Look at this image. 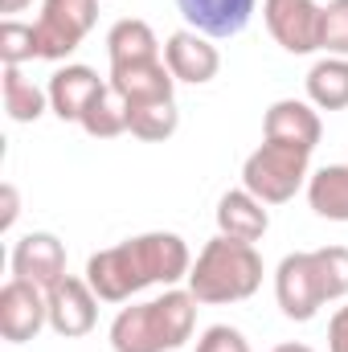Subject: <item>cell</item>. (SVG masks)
I'll list each match as a JSON object with an SVG mask.
<instances>
[{"mask_svg": "<svg viewBox=\"0 0 348 352\" xmlns=\"http://www.w3.org/2000/svg\"><path fill=\"white\" fill-rule=\"evenodd\" d=\"M266 230H270V213H266V205L254 192H246V188L221 192V201H217V234L254 246Z\"/></svg>", "mask_w": 348, "mask_h": 352, "instance_id": "16", "label": "cell"}, {"mask_svg": "<svg viewBox=\"0 0 348 352\" xmlns=\"http://www.w3.org/2000/svg\"><path fill=\"white\" fill-rule=\"evenodd\" d=\"M303 87H307V102L316 111H345L348 107V58H328L324 54L307 70Z\"/></svg>", "mask_w": 348, "mask_h": 352, "instance_id": "19", "label": "cell"}, {"mask_svg": "<svg viewBox=\"0 0 348 352\" xmlns=\"http://www.w3.org/2000/svg\"><path fill=\"white\" fill-rule=\"evenodd\" d=\"M307 205L324 221H348V164H328L307 176Z\"/></svg>", "mask_w": 348, "mask_h": 352, "instance_id": "18", "label": "cell"}, {"mask_svg": "<svg viewBox=\"0 0 348 352\" xmlns=\"http://www.w3.org/2000/svg\"><path fill=\"white\" fill-rule=\"evenodd\" d=\"M8 263H12V278H25V283L50 291V287H58L66 278V246H62L58 234L33 230V234L17 238Z\"/></svg>", "mask_w": 348, "mask_h": 352, "instance_id": "10", "label": "cell"}, {"mask_svg": "<svg viewBox=\"0 0 348 352\" xmlns=\"http://www.w3.org/2000/svg\"><path fill=\"white\" fill-rule=\"evenodd\" d=\"M0 205H4V213H0V230L8 234V230L17 226V217H21V197H17V184H12V180L0 184Z\"/></svg>", "mask_w": 348, "mask_h": 352, "instance_id": "28", "label": "cell"}, {"mask_svg": "<svg viewBox=\"0 0 348 352\" xmlns=\"http://www.w3.org/2000/svg\"><path fill=\"white\" fill-rule=\"evenodd\" d=\"M274 352H316V349H307V344H279Z\"/></svg>", "mask_w": 348, "mask_h": 352, "instance_id": "30", "label": "cell"}, {"mask_svg": "<svg viewBox=\"0 0 348 352\" xmlns=\"http://www.w3.org/2000/svg\"><path fill=\"white\" fill-rule=\"evenodd\" d=\"M164 66L173 70L176 82H188V87H205L217 78L221 70V54L213 45V37L197 33V29H176L164 45Z\"/></svg>", "mask_w": 348, "mask_h": 352, "instance_id": "11", "label": "cell"}, {"mask_svg": "<svg viewBox=\"0 0 348 352\" xmlns=\"http://www.w3.org/2000/svg\"><path fill=\"white\" fill-rule=\"evenodd\" d=\"M193 254L188 242L168 230H152V234H135L119 246L94 250L87 258V283L102 303H127L131 295L164 283L176 287L180 278H188Z\"/></svg>", "mask_w": 348, "mask_h": 352, "instance_id": "1", "label": "cell"}, {"mask_svg": "<svg viewBox=\"0 0 348 352\" xmlns=\"http://www.w3.org/2000/svg\"><path fill=\"white\" fill-rule=\"evenodd\" d=\"M45 299H50V328L62 336V340H83L94 332V324H98V295H94V287L87 283V274L78 278V274H66L58 287H50L45 291Z\"/></svg>", "mask_w": 348, "mask_h": 352, "instance_id": "9", "label": "cell"}, {"mask_svg": "<svg viewBox=\"0 0 348 352\" xmlns=\"http://www.w3.org/2000/svg\"><path fill=\"white\" fill-rule=\"evenodd\" d=\"M184 283H188L193 299L205 307L242 303L262 287V254L250 242H234V238L217 234L213 242L201 246Z\"/></svg>", "mask_w": 348, "mask_h": 352, "instance_id": "3", "label": "cell"}, {"mask_svg": "<svg viewBox=\"0 0 348 352\" xmlns=\"http://www.w3.org/2000/svg\"><path fill=\"white\" fill-rule=\"evenodd\" d=\"M37 58V33L33 25L17 21V16H4L0 21V62L4 66H25Z\"/></svg>", "mask_w": 348, "mask_h": 352, "instance_id": "24", "label": "cell"}, {"mask_svg": "<svg viewBox=\"0 0 348 352\" xmlns=\"http://www.w3.org/2000/svg\"><path fill=\"white\" fill-rule=\"evenodd\" d=\"M94 21H98V0H41V16L33 21L37 58L66 62L94 29Z\"/></svg>", "mask_w": 348, "mask_h": 352, "instance_id": "5", "label": "cell"}, {"mask_svg": "<svg viewBox=\"0 0 348 352\" xmlns=\"http://www.w3.org/2000/svg\"><path fill=\"white\" fill-rule=\"evenodd\" d=\"M111 90L123 98V107H140V102H164L176 94V78L164 66V58L152 62H131V66H111L107 74Z\"/></svg>", "mask_w": 348, "mask_h": 352, "instance_id": "13", "label": "cell"}, {"mask_svg": "<svg viewBox=\"0 0 348 352\" xmlns=\"http://www.w3.org/2000/svg\"><path fill=\"white\" fill-rule=\"evenodd\" d=\"M176 127H180V111H176L173 98L127 107V131H131L135 140H144V144H160V140H168V135H176Z\"/></svg>", "mask_w": 348, "mask_h": 352, "instance_id": "22", "label": "cell"}, {"mask_svg": "<svg viewBox=\"0 0 348 352\" xmlns=\"http://www.w3.org/2000/svg\"><path fill=\"white\" fill-rule=\"evenodd\" d=\"M197 328V299L184 287H168L148 303L119 307L111 320V349L115 352H176L188 344Z\"/></svg>", "mask_w": 348, "mask_h": 352, "instance_id": "2", "label": "cell"}, {"mask_svg": "<svg viewBox=\"0 0 348 352\" xmlns=\"http://www.w3.org/2000/svg\"><path fill=\"white\" fill-rule=\"evenodd\" d=\"M262 21L287 54H316L324 4L316 0H262Z\"/></svg>", "mask_w": 348, "mask_h": 352, "instance_id": "6", "label": "cell"}, {"mask_svg": "<svg viewBox=\"0 0 348 352\" xmlns=\"http://www.w3.org/2000/svg\"><path fill=\"white\" fill-rule=\"evenodd\" d=\"M307 176H312V152L262 140L242 164V188L254 192L262 205H283L307 184Z\"/></svg>", "mask_w": 348, "mask_h": 352, "instance_id": "4", "label": "cell"}, {"mask_svg": "<svg viewBox=\"0 0 348 352\" xmlns=\"http://www.w3.org/2000/svg\"><path fill=\"white\" fill-rule=\"evenodd\" d=\"M274 299H279L283 316L295 320V324H307V320L320 316L324 291H320V278H316L312 250H295V254H287L279 263V270H274Z\"/></svg>", "mask_w": 348, "mask_h": 352, "instance_id": "7", "label": "cell"}, {"mask_svg": "<svg viewBox=\"0 0 348 352\" xmlns=\"http://www.w3.org/2000/svg\"><path fill=\"white\" fill-rule=\"evenodd\" d=\"M197 352H250V340L238 328H230V324H213V328L201 332Z\"/></svg>", "mask_w": 348, "mask_h": 352, "instance_id": "26", "label": "cell"}, {"mask_svg": "<svg viewBox=\"0 0 348 352\" xmlns=\"http://www.w3.org/2000/svg\"><path fill=\"white\" fill-rule=\"evenodd\" d=\"M0 94H4V115L12 123H37L50 111V90H41L33 78H25L21 66H4Z\"/></svg>", "mask_w": 348, "mask_h": 352, "instance_id": "20", "label": "cell"}, {"mask_svg": "<svg viewBox=\"0 0 348 352\" xmlns=\"http://www.w3.org/2000/svg\"><path fill=\"white\" fill-rule=\"evenodd\" d=\"M41 328H50L45 291L25 278H8L0 287V336L8 344H29V340H37Z\"/></svg>", "mask_w": 348, "mask_h": 352, "instance_id": "8", "label": "cell"}, {"mask_svg": "<svg viewBox=\"0 0 348 352\" xmlns=\"http://www.w3.org/2000/svg\"><path fill=\"white\" fill-rule=\"evenodd\" d=\"M107 87L90 66H62V70H54L50 74V111L62 119V123H78L83 119V111L90 107V98L98 94V90Z\"/></svg>", "mask_w": 348, "mask_h": 352, "instance_id": "15", "label": "cell"}, {"mask_svg": "<svg viewBox=\"0 0 348 352\" xmlns=\"http://www.w3.org/2000/svg\"><path fill=\"white\" fill-rule=\"evenodd\" d=\"M107 58L111 66H131V62H152L160 58V41L156 29L140 16H123L107 29Z\"/></svg>", "mask_w": 348, "mask_h": 352, "instance_id": "17", "label": "cell"}, {"mask_svg": "<svg viewBox=\"0 0 348 352\" xmlns=\"http://www.w3.org/2000/svg\"><path fill=\"white\" fill-rule=\"evenodd\" d=\"M328 352H348V303L336 307L328 320Z\"/></svg>", "mask_w": 348, "mask_h": 352, "instance_id": "27", "label": "cell"}, {"mask_svg": "<svg viewBox=\"0 0 348 352\" xmlns=\"http://www.w3.org/2000/svg\"><path fill=\"white\" fill-rule=\"evenodd\" d=\"M316 263V278L324 291V303H336L348 295V246H320L312 250Z\"/></svg>", "mask_w": 348, "mask_h": 352, "instance_id": "23", "label": "cell"}, {"mask_svg": "<svg viewBox=\"0 0 348 352\" xmlns=\"http://www.w3.org/2000/svg\"><path fill=\"white\" fill-rule=\"evenodd\" d=\"M176 8L188 29L221 41V37H238L250 25L259 0H176Z\"/></svg>", "mask_w": 348, "mask_h": 352, "instance_id": "14", "label": "cell"}, {"mask_svg": "<svg viewBox=\"0 0 348 352\" xmlns=\"http://www.w3.org/2000/svg\"><path fill=\"white\" fill-rule=\"evenodd\" d=\"M29 4H33V0H0V12H4V16H17V12H25Z\"/></svg>", "mask_w": 348, "mask_h": 352, "instance_id": "29", "label": "cell"}, {"mask_svg": "<svg viewBox=\"0 0 348 352\" xmlns=\"http://www.w3.org/2000/svg\"><path fill=\"white\" fill-rule=\"evenodd\" d=\"M320 135H324V123L307 98H279V102H270V111L262 119V140H274V144L316 152Z\"/></svg>", "mask_w": 348, "mask_h": 352, "instance_id": "12", "label": "cell"}, {"mask_svg": "<svg viewBox=\"0 0 348 352\" xmlns=\"http://www.w3.org/2000/svg\"><path fill=\"white\" fill-rule=\"evenodd\" d=\"M320 50H324L328 58H348V0H328V4H324Z\"/></svg>", "mask_w": 348, "mask_h": 352, "instance_id": "25", "label": "cell"}, {"mask_svg": "<svg viewBox=\"0 0 348 352\" xmlns=\"http://www.w3.org/2000/svg\"><path fill=\"white\" fill-rule=\"evenodd\" d=\"M78 127L87 131L90 140H115V135L127 131V107H123V98L111 90V82L90 98V107L83 111Z\"/></svg>", "mask_w": 348, "mask_h": 352, "instance_id": "21", "label": "cell"}]
</instances>
